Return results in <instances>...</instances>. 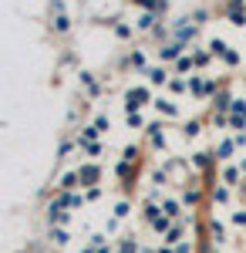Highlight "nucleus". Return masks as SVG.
Here are the masks:
<instances>
[{
    "label": "nucleus",
    "instance_id": "obj_5",
    "mask_svg": "<svg viewBox=\"0 0 246 253\" xmlns=\"http://www.w3.org/2000/svg\"><path fill=\"white\" fill-rule=\"evenodd\" d=\"M155 54H159V64H175L182 54H189V47H182L179 41H169V44L155 47Z\"/></svg>",
    "mask_w": 246,
    "mask_h": 253
},
{
    "label": "nucleus",
    "instance_id": "obj_58",
    "mask_svg": "<svg viewBox=\"0 0 246 253\" xmlns=\"http://www.w3.org/2000/svg\"><path fill=\"white\" fill-rule=\"evenodd\" d=\"M128 3H135V7H142V10H145V3H149V0H128Z\"/></svg>",
    "mask_w": 246,
    "mask_h": 253
},
{
    "label": "nucleus",
    "instance_id": "obj_6",
    "mask_svg": "<svg viewBox=\"0 0 246 253\" xmlns=\"http://www.w3.org/2000/svg\"><path fill=\"white\" fill-rule=\"evenodd\" d=\"M145 138H149V149L162 152V149L169 145V135H165V122H152L149 128H145Z\"/></svg>",
    "mask_w": 246,
    "mask_h": 253
},
{
    "label": "nucleus",
    "instance_id": "obj_12",
    "mask_svg": "<svg viewBox=\"0 0 246 253\" xmlns=\"http://www.w3.org/2000/svg\"><path fill=\"white\" fill-rule=\"evenodd\" d=\"M212 152H216V159H219V166H226V162H233V156H236L240 149H236L233 135H226V138H219V142H216V149H212Z\"/></svg>",
    "mask_w": 246,
    "mask_h": 253
},
{
    "label": "nucleus",
    "instance_id": "obj_33",
    "mask_svg": "<svg viewBox=\"0 0 246 253\" xmlns=\"http://www.w3.org/2000/svg\"><path fill=\"white\" fill-rule=\"evenodd\" d=\"M206 47H209V51H212V58H219V61H223V58H226V51H229V47H233V44H226V41H223V38H212V41H209V44H206Z\"/></svg>",
    "mask_w": 246,
    "mask_h": 253
},
{
    "label": "nucleus",
    "instance_id": "obj_13",
    "mask_svg": "<svg viewBox=\"0 0 246 253\" xmlns=\"http://www.w3.org/2000/svg\"><path fill=\"white\" fill-rule=\"evenodd\" d=\"M209 105H212V115H229V108H233V91L223 84V88H219V95L212 98Z\"/></svg>",
    "mask_w": 246,
    "mask_h": 253
},
{
    "label": "nucleus",
    "instance_id": "obj_49",
    "mask_svg": "<svg viewBox=\"0 0 246 253\" xmlns=\"http://www.w3.org/2000/svg\"><path fill=\"white\" fill-rule=\"evenodd\" d=\"M212 128H229V115H212Z\"/></svg>",
    "mask_w": 246,
    "mask_h": 253
},
{
    "label": "nucleus",
    "instance_id": "obj_43",
    "mask_svg": "<svg viewBox=\"0 0 246 253\" xmlns=\"http://www.w3.org/2000/svg\"><path fill=\"white\" fill-rule=\"evenodd\" d=\"M128 213H132V203H128V199H118V203H115V216H118V219H125Z\"/></svg>",
    "mask_w": 246,
    "mask_h": 253
},
{
    "label": "nucleus",
    "instance_id": "obj_19",
    "mask_svg": "<svg viewBox=\"0 0 246 253\" xmlns=\"http://www.w3.org/2000/svg\"><path fill=\"white\" fill-rule=\"evenodd\" d=\"M223 17L233 27H246V7H229V3H223Z\"/></svg>",
    "mask_w": 246,
    "mask_h": 253
},
{
    "label": "nucleus",
    "instance_id": "obj_53",
    "mask_svg": "<svg viewBox=\"0 0 246 253\" xmlns=\"http://www.w3.org/2000/svg\"><path fill=\"white\" fill-rule=\"evenodd\" d=\"M115 230H118V216H112V219L105 223V233H115Z\"/></svg>",
    "mask_w": 246,
    "mask_h": 253
},
{
    "label": "nucleus",
    "instance_id": "obj_55",
    "mask_svg": "<svg viewBox=\"0 0 246 253\" xmlns=\"http://www.w3.org/2000/svg\"><path fill=\"white\" fill-rule=\"evenodd\" d=\"M155 253H175V247H165V243H159V247H155Z\"/></svg>",
    "mask_w": 246,
    "mask_h": 253
},
{
    "label": "nucleus",
    "instance_id": "obj_48",
    "mask_svg": "<svg viewBox=\"0 0 246 253\" xmlns=\"http://www.w3.org/2000/svg\"><path fill=\"white\" fill-rule=\"evenodd\" d=\"M105 240H108V233H91V243H88V247L101 250V247H105Z\"/></svg>",
    "mask_w": 246,
    "mask_h": 253
},
{
    "label": "nucleus",
    "instance_id": "obj_18",
    "mask_svg": "<svg viewBox=\"0 0 246 253\" xmlns=\"http://www.w3.org/2000/svg\"><path fill=\"white\" fill-rule=\"evenodd\" d=\"M159 20H162V17H155V14H152V10H142V14H138V17H135V31H138V34H152V31H155V24H159Z\"/></svg>",
    "mask_w": 246,
    "mask_h": 253
},
{
    "label": "nucleus",
    "instance_id": "obj_46",
    "mask_svg": "<svg viewBox=\"0 0 246 253\" xmlns=\"http://www.w3.org/2000/svg\"><path fill=\"white\" fill-rule=\"evenodd\" d=\"M229 219H233V226H243V230H246V206H243V210H233Z\"/></svg>",
    "mask_w": 246,
    "mask_h": 253
},
{
    "label": "nucleus",
    "instance_id": "obj_62",
    "mask_svg": "<svg viewBox=\"0 0 246 253\" xmlns=\"http://www.w3.org/2000/svg\"><path fill=\"white\" fill-rule=\"evenodd\" d=\"M243 81H246V71H243Z\"/></svg>",
    "mask_w": 246,
    "mask_h": 253
},
{
    "label": "nucleus",
    "instance_id": "obj_41",
    "mask_svg": "<svg viewBox=\"0 0 246 253\" xmlns=\"http://www.w3.org/2000/svg\"><path fill=\"white\" fill-rule=\"evenodd\" d=\"M189 17L196 20V24H199V27H203V24H209V17H212V10H209V7H196V10H192Z\"/></svg>",
    "mask_w": 246,
    "mask_h": 253
},
{
    "label": "nucleus",
    "instance_id": "obj_2",
    "mask_svg": "<svg viewBox=\"0 0 246 253\" xmlns=\"http://www.w3.org/2000/svg\"><path fill=\"white\" fill-rule=\"evenodd\" d=\"M155 98H152V84H132L128 91H125V115H132V112H142L145 105H152Z\"/></svg>",
    "mask_w": 246,
    "mask_h": 253
},
{
    "label": "nucleus",
    "instance_id": "obj_26",
    "mask_svg": "<svg viewBox=\"0 0 246 253\" xmlns=\"http://www.w3.org/2000/svg\"><path fill=\"white\" fill-rule=\"evenodd\" d=\"M209 199H212L216 206H229V199H233V189H229V186H223V182H216V186H212V193H209Z\"/></svg>",
    "mask_w": 246,
    "mask_h": 253
},
{
    "label": "nucleus",
    "instance_id": "obj_28",
    "mask_svg": "<svg viewBox=\"0 0 246 253\" xmlns=\"http://www.w3.org/2000/svg\"><path fill=\"white\" fill-rule=\"evenodd\" d=\"M118 253H142V243L135 240V233H125V236H118V247H115Z\"/></svg>",
    "mask_w": 246,
    "mask_h": 253
},
{
    "label": "nucleus",
    "instance_id": "obj_32",
    "mask_svg": "<svg viewBox=\"0 0 246 253\" xmlns=\"http://www.w3.org/2000/svg\"><path fill=\"white\" fill-rule=\"evenodd\" d=\"M78 152L88 156L91 162H98V156H101V142H78Z\"/></svg>",
    "mask_w": 246,
    "mask_h": 253
},
{
    "label": "nucleus",
    "instance_id": "obj_16",
    "mask_svg": "<svg viewBox=\"0 0 246 253\" xmlns=\"http://www.w3.org/2000/svg\"><path fill=\"white\" fill-rule=\"evenodd\" d=\"M128 61H132V71L135 75H145L152 64H149V54L142 51V47H128Z\"/></svg>",
    "mask_w": 246,
    "mask_h": 253
},
{
    "label": "nucleus",
    "instance_id": "obj_57",
    "mask_svg": "<svg viewBox=\"0 0 246 253\" xmlns=\"http://www.w3.org/2000/svg\"><path fill=\"white\" fill-rule=\"evenodd\" d=\"M98 253H118V250H115L112 243H108V247H101V250H98Z\"/></svg>",
    "mask_w": 246,
    "mask_h": 253
},
{
    "label": "nucleus",
    "instance_id": "obj_35",
    "mask_svg": "<svg viewBox=\"0 0 246 253\" xmlns=\"http://www.w3.org/2000/svg\"><path fill=\"white\" fill-rule=\"evenodd\" d=\"M169 0H149V3H145V10H152V14H155V17H162L165 20V14H169Z\"/></svg>",
    "mask_w": 246,
    "mask_h": 253
},
{
    "label": "nucleus",
    "instance_id": "obj_3",
    "mask_svg": "<svg viewBox=\"0 0 246 253\" xmlns=\"http://www.w3.org/2000/svg\"><path fill=\"white\" fill-rule=\"evenodd\" d=\"M44 216H47V226H64V223L71 219V210H68V206H64V203H61V199L54 196V199L47 203Z\"/></svg>",
    "mask_w": 246,
    "mask_h": 253
},
{
    "label": "nucleus",
    "instance_id": "obj_54",
    "mask_svg": "<svg viewBox=\"0 0 246 253\" xmlns=\"http://www.w3.org/2000/svg\"><path fill=\"white\" fill-rule=\"evenodd\" d=\"M175 253H192V243H189V240H186V243H179V247H175Z\"/></svg>",
    "mask_w": 246,
    "mask_h": 253
},
{
    "label": "nucleus",
    "instance_id": "obj_59",
    "mask_svg": "<svg viewBox=\"0 0 246 253\" xmlns=\"http://www.w3.org/2000/svg\"><path fill=\"white\" fill-rule=\"evenodd\" d=\"M142 253H155V250H152V247H142Z\"/></svg>",
    "mask_w": 246,
    "mask_h": 253
},
{
    "label": "nucleus",
    "instance_id": "obj_38",
    "mask_svg": "<svg viewBox=\"0 0 246 253\" xmlns=\"http://www.w3.org/2000/svg\"><path fill=\"white\" fill-rule=\"evenodd\" d=\"M78 142H101V132L95 128V122H91V125H84V128L78 132Z\"/></svg>",
    "mask_w": 246,
    "mask_h": 253
},
{
    "label": "nucleus",
    "instance_id": "obj_51",
    "mask_svg": "<svg viewBox=\"0 0 246 253\" xmlns=\"http://www.w3.org/2000/svg\"><path fill=\"white\" fill-rule=\"evenodd\" d=\"M57 14H68L64 10V0H51V17H57Z\"/></svg>",
    "mask_w": 246,
    "mask_h": 253
},
{
    "label": "nucleus",
    "instance_id": "obj_17",
    "mask_svg": "<svg viewBox=\"0 0 246 253\" xmlns=\"http://www.w3.org/2000/svg\"><path fill=\"white\" fill-rule=\"evenodd\" d=\"M206 230H209V240H212L216 247H226V240H229V236H226V226H223V223H219L216 216H209Z\"/></svg>",
    "mask_w": 246,
    "mask_h": 253
},
{
    "label": "nucleus",
    "instance_id": "obj_14",
    "mask_svg": "<svg viewBox=\"0 0 246 253\" xmlns=\"http://www.w3.org/2000/svg\"><path fill=\"white\" fill-rule=\"evenodd\" d=\"M203 199H206V193H203V186H186V189H182V206H186L189 213L203 206Z\"/></svg>",
    "mask_w": 246,
    "mask_h": 253
},
{
    "label": "nucleus",
    "instance_id": "obj_47",
    "mask_svg": "<svg viewBox=\"0 0 246 253\" xmlns=\"http://www.w3.org/2000/svg\"><path fill=\"white\" fill-rule=\"evenodd\" d=\"M95 128L101 132V135H105V132L112 128V118H108V115H98V118H95Z\"/></svg>",
    "mask_w": 246,
    "mask_h": 253
},
{
    "label": "nucleus",
    "instance_id": "obj_15",
    "mask_svg": "<svg viewBox=\"0 0 246 253\" xmlns=\"http://www.w3.org/2000/svg\"><path fill=\"white\" fill-rule=\"evenodd\" d=\"M240 179H243V169H240V166H233V162H226V166H223V175H219V182L229 186V189H240V186H243Z\"/></svg>",
    "mask_w": 246,
    "mask_h": 253
},
{
    "label": "nucleus",
    "instance_id": "obj_23",
    "mask_svg": "<svg viewBox=\"0 0 246 253\" xmlns=\"http://www.w3.org/2000/svg\"><path fill=\"white\" fill-rule=\"evenodd\" d=\"M54 196L64 203V206H68V210H84V203H88V199H84V193H61V189H57Z\"/></svg>",
    "mask_w": 246,
    "mask_h": 253
},
{
    "label": "nucleus",
    "instance_id": "obj_22",
    "mask_svg": "<svg viewBox=\"0 0 246 253\" xmlns=\"http://www.w3.org/2000/svg\"><path fill=\"white\" fill-rule=\"evenodd\" d=\"M47 243H51V247H68V243H71V233H68L64 226H47Z\"/></svg>",
    "mask_w": 246,
    "mask_h": 253
},
{
    "label": "nucleus",
    "instance_id": "obj_52",
    "mask_svg": "<svg viewBox=\"0 0 246 253\" xmlns=\"http://www.w3.org/2000/svg\"><path fill=\"white\" fill-rule=\"evenodd\" d=\"M233 142H236V149H246V132H236Z\"/></svg>",
    "mask_w": 246,
    "mask_h": 253
},
{
    "label": "nucleus",
    "instance_id": "obj_24",
    "mask_svg": "<svg viewBox=\"0 0 246 253\" xmlns=\"http://www.w3.org/2000/svg\"><path fill=\"white\" fill-rule=\"evenodd\" d=\"M203 91H206V75H199V71H196V75H189V95L196 98V101H206V95H203Z\"/></svg>",
    "mask_w": 246,
    "mask_h": 253
},
{
    "label": "nucleus",
    "instance_id": "obj_34",
    "mask_svg": "<svg viewBox=\"0 0 246 253\" xmlns=\"http://www.w3.org/2000/svg\"><path fill=\"white\" fill-rule=\"evenodd\" d=\"M172 226H175V219H172V216H159V219H155V223H152V233H159V236H165L172 230Z\"/></svg>",
    "mask_w": 246,
    "mask_h": 253
},
{
    "label": "nucleus",
    "instance_id": "obj_36",
    "mask_svg": "<svg viewBox=\"0 0 246 253\" xmlns=\"http://www.w3.org/2000/svg\"><path fill=\"white\" fill-rule=\"evenodd\" d=\"M75 149H78V138H64V142L57 145V156H54V159H57V162H64V159L71 156Z\"/></svg>",
    "mask_w": 246,
    "mask_h": 253
},
{
    "label": "nucleus",
    "instance_id": "obj_56",
    "mask_svg": "<svg viewBox=\"0 0 246 253\" xmlns=\"http://www.w3.org/2000/svg\"><path fill=\"white\" fill-rule=\"evenodd\" d=\"M229 7H246V0H226Z\"/></svg>",
    "mask_w": 246,
    "mask_h": 253
},
{
    "label": "nucleus",
    "instance_id": "obj_7",
    "mask_svg": "<svg viewBox=\"0 0 246 253\" xmlns=\"http://www.w3.org/2000/svg\"><path fill=\"white\" fill-rule=\"evenodd\" d=\"M152 108L159 112V118H162V122H175V118L182 115V108H179V105H175L172 98H165V95L155 98V101H152Z\"/></svg>",
    "mask_w": 246,
    "mask_h": 253
},
{
    "label": "nucleus",
    "instance_id": "obj_45",
    "mask_svg": "<svg viewBox=\"0 0 246 253\" xmlns=\"http://www.w3.org/2000/svg\"><path fill=\"white\" fill-rule=\"evenodd\" d=\"M246 128V118H240V115H229V132L236 135V132H243Z\"/></svg>",
    "mask_w": 246,
    "mask_h": 253
},
{
    "label": "nucleus",
    "instance_id": "obj_37",
    "mask_svg": "<svg viewBox=\"0 0 246 253\" xmlns=\"http://www.w3.org/2000/svg\"><path fill=\"white\" fill-rule=\"evenodd\" d=\"M169 91H172V95H186V91H189V78H182V75H172Z\"/></svg>",
    "mask_w": 246,
    "mask_h": 253
},
{
    "label": "nucleus",
    "instance_id": "obj_20",
    "mask_svg": "<svg viewBox=\"0 0 246 253\" xmlns=\"http://www.w3.org/2000/svg\"><path fill=\"white\" fill-rule=\"evenodd\" d=\"M78 186H81V175H78V169H68V172L57 179V189H61V193H75Z\"/></svg>",
    "mask_w": 246,
    "mask_h": 253
},
{
    "label": "nucleus",
    "instance_id": "obj_29",
    "mask_svg": "<svg viewBox=\"0 0 246 253\" xmlns=\"http://www.w3.org/2000/svg\"><path fill=\"white\" fill-rule=\"evenodd\" d=\"M172 75H182V78H189L196 75V64H192V54H182V58L172 64Z\"/></svg>",
    "mask_w": 246,
    "mask_h": 253
},
{
    "label": "nucleus",
    "instance_id": "obj_8",
    "mask_svg": "<svg viewBox=\"0 0 246 253\" xmlns=\"http://www.w3.org/2000/svg\"><path fill=\"white\" fill-rule=\"evenodd\" d=\"M169 81H172V71L165 64H152L145 71V84H152V88H169Z\"/></svg>",
    "mask_w": 246,
    "mask_h": 253
},
{
    "label": "nucleus",
    "instance_id": "obj_30",
    "mask_svg": "<svg viewBox=\"0 0 246 253\" xmlns=\"http://www.w3.org/2000/svg\"><path fill=\"white\" fill-rule=\"evenodd\" d=\"M165 213V210H162V203H152V199H145V206H142V219H145V223H155V219H159V216Z\"/></svg>",
    "mask_w": 246,
    "mask_h": 253
},
{
    "label": "nucleus",
    "instance_id": "obj_25",
    "mask_svg": "<svg viewBox=\"0 0 246 253\" xmlns=\"http://www.w3.org/2000/svg\"><path fill=\"white\" fill-rule=\"evenodd\" d=\"M203 128H206L203 118H186V122H182V138H199Z\"/></svg>",
    "mask_w": 246,
    "mask_h": 253
},
{
    "label": "nucleus",
    "instance_id": "obj_9",
    "mask_svg": "<svg viewBox=\"0 0 246 253\" xmlns=\"http://www.w3.org/2000/svg\"><path fill=\"white\" fill-rule=\"evenodd\" d=\"M216 162H219V159H216V152H209V149H199V152H192V156H189V166L199 175L206 172V169H212Z\"/></svg>",
    "mask_w": 246,
    "mask_h": 253
},
{
    "label": "nucleus",
    "instance_id": "obj_27",
    "mask_svg": "<svg viewBox=\"0 0 246 253\" xmlns=\"http://www.w3.org/2000/svg\"><path fill=\"white\" fill-rule=\"evenodd\" d=\"M189 54H192V64H196V71L209 68V61H212V51H209V47H189Z\"/></svg>",
    "mask_w": 246,
    "mask_h": 253
},
{
    "label": "nucleus",
    "instance_id": "obj_11",
    "mask_svg": "<svg viewBox=\"0 0 246 253\" xmlns=\"http://www.w3.org/2000/svg\"><path fill=\"white\" fill-rule=\"evenodd\" d=\"M135 172H138V166H132V162H122V159L115 162V175L125 182V196L132 193V186H135Z\"/></svg>",
    "mask_w": 246,
    "mask_h": 253
},
{
    "label": "nucleus",
    "instance_id": "obj_39",
    "mask_svg": "<svg viewBox=\"0 0 246 253\" xmlns=\"http://www.w3.org/2000/svg\"><path fill=\"white\" fill-rule=\"evenodd\" d=\"M138 159H142V149H138V145H125V149H122V162L138 166Z\"/></svg>",
    "mask_w": 246,
    "mask_h": 253
},
{
    "label": "nucleus",
    "instance_id": "obj_60",
    "mask_svg": "<svg viewBox=\"0 0 246 253\" xmlns=\"http://www.w3.org/2000/svg\"><path fill=\"white\" fill-rule=\"evenodd\" d=\"M240 169H243V175H246V159H243V162H240Z\"/></svg>",
    "mask_w": 246,
    "mask_h": 253
},
{
    "label": "nucleus",
    "instance_id": "obj_4",
    "mask_svg": "<svg viewBox=\"0 0 246 253\" xmlns=\"http://www.w3.org/2000/svg\"><path fill=\"white\" fill-rule=\"evenodd\" d=\"M78 175H81V189H91V186L101 182V166L91 162V159H84V162L78 166Z\"/></svg>",
    "mask_w": 246,
    "mask_h": 253
},
{
    "label": "nucleus",
    "instance_id": "obj_40",
    "mask_svg": "<svg viewBox=\"0 0 246 253\" xmlns=\"http://www.w3.org/2000/svg\"><path fill=\"white\" fill-rule=\"evenodd\" d=\"M125 122H128V128H138V132H145V128H149V125H145V118H142V112L125 115Z\"/></svg>",
    "mask_w": 246,
    "mask_h": 253
},
{
    "label": "nucleus",
    "instance_id": "obj_31",
    "mask_svg": "<svg viewBox=\"0 0 246 253\" xmlns=\"http://www.w3.org/2000/svg\"><path fill=\"white\" fill-rule=\"evenodd\" d=\"M51 31H54V34H61V38H64V34H71V17H68V14L51 17Z\"/></svg>",
    "mask_w": 246,
    "mask_h": 253
},
{
    "label": "nucleus",
    "instance_id": "obj_50",
    "mask_svg": "<svg viewBox=\"0 0 246 253\" xmlns=\"http://www.w3.org/2000/svg\"><path fill=\"white\" fill-rule=\"evenodd\" d=\"M84 199H88V203L101 199V186H91V189H84Z\"/></svg>",
    "mask_w": 246,
    "mask_h": 253
},
{
    "label": "nucleus",
    "instance_id": "obj_1",
    "mask_svg": "<svg viewBox=\"0 0 246 253\" xmlns=\"http://www.w3.org/2000/svg\"><path fill=\"white\" fill-rule=\"evenodd\" d=\"M172 24V41H179L182 47H196V41H199V24L186 14V17H175V20H169Z\"/></svg>",
    "mask_w": 246,
    "mask_h": 253
},
{
    "label": "nucleus",
    "instance_id": "obj_44",
    "mask_svg": "<svg viewBox=\"0 0 246 253\" xmlns=\"http://www.w3.org/2000/svg\"><path fill=\"white\" fill-rule=\"evenodd\" d=\"M229 115L246 118V98H233V108H229Z\"/></svg>",
    "mask_w": 246,
    "mask_h": 253
},
{
    "label": "nucleus",
    "instance_id": "obj_42",
    "mask_svg": "<svg viewBox=\"0 0 246 253\" xmlns=\"http://www.w3.org/2000/svg\"><path fill=\"white\" fill-rule=\"evenodd\" d=\"M223 64H226V68H240V64H243V54H240L236 47H229L226 58H223Z\"/></svg>",
    "mask_w": 246,
    "mask_h": 253
},
{
    "label": "nucleus",
    "instance_id": "obj_10",
    "mask_svg": "<svg viewBox=\"0 0 246 253\" xmlns=\"http://www.w3.org/2000/svg\"><path fill=\"white\" fill-rule=\"evenodd\" d=\"M78 81H81V88L88 91V98H91V101H98V98L105 95V84H101L91 71H81V75H78Z\"/></svg>",
    "mask_w": 246,
    "mask_h": 253
},
{
    "label": "nucleus",
    "instance_id": "obj_61",
    "mask_svg": "<svg viewBox=\"0 0 246 253\" xmlns=\"http://www.w3.org/2000/svg\"><path fill=\"white\" fill-rule=\"evenodd\" d=\"M209 253H219V250H216V247H212V250H209Z\"/></svg>",
    "mask_w": 246,
    "mask_h": 253
},
{
    "label": "nucleus",
    "instance_id": "obj_21",
    "mask_svg": "<svg viewBox=\"0 0 246 253\" xmlns=\"http://www.w3.org/2000/svg\"><path fill=\"white\" fill-rule=\"evenodd\" d=\"M112 34L118 41H132L135 38V20H122V17H118V20H115V27H112Z\"/></svg>",
    "mask_w": 246,
    "mask_h": 253
}]
</instances>
